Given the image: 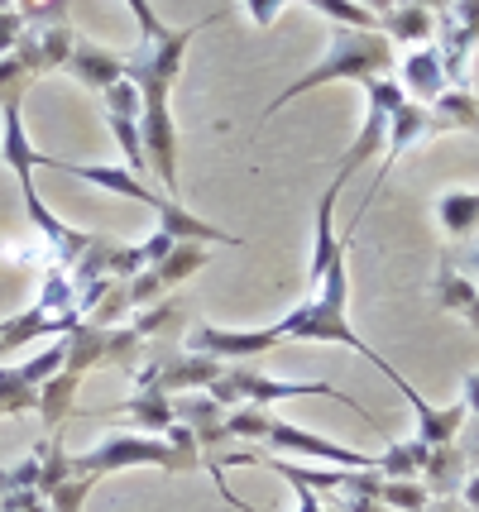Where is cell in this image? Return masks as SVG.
<instances>
[{
	"label": "cell",
	"instance_id": "22",
	"mask_svg": "<svg viewBox=\"0 0 479 512\" xmlns=\"http://www.w3.org/2000/svg\"><path fill=\"white\" fill-rule=\"evenodd\" d=\"M479 297V283H470V278H460L456 268H441L436 273V302H441V312H470Z\"/></svg>",
	"mask_w": 479,
	"mask_h": 512
},
{
	"label": "cell",
	"instance_id": "28",
	"mask_svg": "<svg viewBox=\"0 0 479 512\" xmlns=\"http://www.w3.org/2000/svg\"><path fill=\"white\" fill-rule=\"evenodd\" d=\"M24 24H29V20H24L20 10H0V58H10V53H15Z\"/></svg>",
	"mask_w": 479,
	"mask_h": 512
},
{
	"label": "cell",
	"instance_id": "4",
	"mask_svg": "<svg viewBox=\"0 0 479 512\" xmlns=\"http://www.w3.org/2000/svg\"><path fill=\"white\" fill-rule=\"evenodd\" d=\"M211 398L221 402V407H269V402H283V398H336L345 402L355 417H365V426H379L374 417H369L365 407L355 398H345L341 388H331V383H283V379H264L259 369H250V364H226V374L211 383Z\"/></svg>",
	"mask_w": 479,
	"mask_h": 512
},
{
	"label": "cell",
	"instance_id": "5",
	"mask_svg": "<svg viewBox=\"0 0 479 512\" xmlns=\"http://www.w3.org/2000/svg\"><path fill=\"white\" fill-rule=\"evenodd\" d=\"M68 345V369L72 374H87L96 364H115L125 374L139 369V350H144V335L135 326H96V321H82L77 331L63 335Z\"/></svg>",
	"mask_w": 479,
	"mask_h": 512
},
{
	"label": "cell",
	"instance_id": "8",
	"mask_svg": "<svg viewBox=\"0 0 479 512\" xmlns=\"http://www.w3.org/2000/svg\"><path fill=\"white\" fill-rule=\"evenodd\" d=\"M197 355H211V359H226V364H245V359H259L278 350L283 340H278L274 326H264V331H221V326H202V331H192L187 340Z\"/></svg>",
	"mask_w": 479,
	"mask_h": 512
},
{
	"label": "cell",
	"instance_id": "23",
	"mask_svg": "<svg viewBox=\"0 0 479 512\" xmlns=\"http://www.w3.org/2000/svg\"><path fill=\"white\" fill-rule=\"evenodd\" d=\"M379 503H388L393 512H427L432 489L422 479H384V498Z\"/></svg>",
	"mask_w": 479,
	"mask_h": 512
},
{
	"label": "cell",
	"instance_id": "9",
	"mask_svg": "<svg viewBox=\"0 0 479 512\" xmlns=\"http://www.w3.org/2000/svg\"><path fill=\"white\" fill-rule=\"evenodd\" d=\"M72 48H77V34H72L68 24H24L15 58L39 77V72H53V67H68Z\"/></svg>",
	"mask_w": 479,
	"mask_h": 512
},
{
	"label": "cell",
	"instance_id": "15",
	"mask_svg": "<svg viewBox=\"0 0 479 512\" xmlns=\"http://www.w3.org/2000/svg\"><path fill=\"white\" fill-rule=\"evenodd\" d=\"M465 479H470V465H465V455H460L456 441H451V446H432L427 469H422V484L432 489V498H460Z\"/></svg>",
	"mask_w": 479,
	"mask_h": 512
},
{
	"label": "cell",
	"instance_id": "6",
	"mask_svg": "<svg viewBox=\"0 0 479 512\" xmlns=\"http://www.w3.org/2000/svg\"><path fill=\"white\" fill-rule=\"evenodd\" d=\"M226 374V359H211V355H159L149 364H139L135 374V388L139 393H168V398H183V393H211V383Z\"/></svg>",
	"mask_w": 479,
	"mask_h": 512
},
{
	"label": "cell",
	"instance_id": "25",
	"mask_svg": "<svg viewBox=\"0 0 479 512\" xmlns=\"http://www.w3.org/2000/svg\"><path fill=\"white\" fill-rule=\"evenodd\" d=\"M96 489L92 474H72V479H63L58 489L48 493V503H53V512H82V498Z\"/></svg>",
	"mask_w": 479,
	"mask_h": 512
},
{
	"label": "cell",
	"instance_id": "36",
	"mask_svg": "<svg viewBox=\"0 0 479 512\" xmlns=\"http://www.w3.org/2000/svg\"><path fill=\"white\" fill-rule=\"evenodd\" d=\"M475 273H479V249H475Z\"/></svg>",
	"mask_w": 479,
	"mask_h": 512
},
{
	"label": "cell",
	"instance_id": "33",
	"mask_svg": "<svg viewBox=\"0 0 479 512\" xmlns=\"http://www.w3.org/2000/svg\"><path fill=\"white\" fill-rule=\"evenodd\" d=\"M408 5H422V10H432V15H446V10H451V0H408Z\"/></svg>",
	"mask_w": 479,
	"mask_h": 512
},
{
	"label": "cell",
	"instance_id": "29",
	"mask_svg": "<svg viewBox=\"0 0 479 512\" xmlns=\"http://www.w3.org/2000/svg\"><path fill=\"white\" fill-rule=\"evenodd\" d=\"M456 446H460V455H465V465L479 469V417H465V426H460V436H456Z\"/></svg>",
	"mask_w": 479,
	"mask_h": 512
},
{
	"label": "cell",
	"instance_id": "32",
	"mask_svg": "<svg viewBox=\"0 0 479 512\" xmlns=\"http://www.w3.org/2000/svg\"><path fill=\"white\" fill-rule=\"evenodd\" d=\"M427 512H470V508H465L460 498H432V503H427Z\"/></svg>",
	"mask_w": 479,
	"mask_h": 512
},
{
	"label": "cell",
	"instance_id": "26",
	"mask_svg": "<svg viewBox=\"0 0 479 512\" xmlns=\"http://www.w3.org/2000/svg\"><path fill=\"white\" fill-rule=\"evenodd\" d=\"M29 82H34V72H29L15 53H10V58H0V101H5V96H24Z\"/></svg>",
	"mask_w": 479,
	"mask_h": 512
},
{
	"label": "cell",
	"instance_id": "7",
	"mask_svg": "<svg viewBox=\"0 0 479 512\" xmlns=\"http://www.w3.org/2000/svg\"><path fill=\"white\" fill-rule=\"evenodd\" d=\"M264 446L283 450V455H307V460H321V465H331V469H379L384 465L379 455L345 450V446H336V441H326V436H312V431H302V426L283 422V417H274L269 436H264Z\"/></svg>",
	"mask_w": 479,
	"mask_h": 512
},
{
	"label": "cell",
	"instance_id": "21",
	"mask_svg": "<svg viewBox=\"0 0 479 512\" xmlns=\"http://www.w3.org/2000/svg\"><path fill=\"white\" fill-rule=\"evenodd\" d=\"M436 216H441V225L451 230V235H470L479 225V192H441V201H436Z\"/></svg>",
	"mask_w": 479,
	"mask_h": 512
},
{
	"label": "cell",
	"instance_id": "34",
	"mask_svg": "<svg viewBox=\"0 0 479 512\" xmlns=\"http://www.w3.org/2000/svg\"><path fill=\"white\" fill-rule=\"evenodd\" d=\"M355 5H365V10H374V15H388L398 0H355Z\"/></svg>",
	"mask_w": 479,
	"mask_h": 512
},
{
	"label": "cell",
	"instance_id": "11",
	"mask_svg": "<svg viewBox=\"0 0 479 512\" xmlns=\"http://www.w3.org/2000/svg\"><path fill=\"white\" fill-rule=\"evenodd\" d=\"M341 192H345V178H336L317 201V240H312V268H307V288L312 292L321 288L326 268L345 254V245L336 240V201H341Z\"/></svg>",
	"mask_w": 479,
	"mask_h": 512
},
{
	"label": "cell",
	"instance_id": "12",
	"mask_svg": "<svg viewBox=\"0 0 479 512\" xmlns=\"http://www.w3.org/2000/svg\"><path fill=\"white\" fill-rule=\"evenodd\" d=\"M403 91H408V101H417V106H436L441 101V91L451 87L446 82V63H441V48L436 44H422L412 48L408 58H403Z\"/></svg>",
	"mask_w": 479,
	"mask_h": 512
},
{
	"label": "cell",
	"instance_id": "18",
	"mask_svg": "<svg viewBox=\"0 0 479 512\" xmlns=\"http://www.w3.org/2000/svg\"><path fill=\"white\" fill-rule=\"evenodd\" d=\"M77 383H82V374L63 369V374H53V379L39 388V417H44V436H58V426L68 422L72 398H77Z\"/></svg>",
	"mask_w": 479,
	"mask_h": 512
},
{
	"label": "cell",
	"instance_id": "20",
	"mask_svg": "<svg viewBox=\"0 0 479 512\" xmlns=\"http://www.w3.org/2000/svg\"><path fill=\"white\" fill-rule=\"evenodd\" d=\"M427 455H432V446L427 441H393V446L379 455L384 465H379V474L384 479H422V469H427Z\"/></svg>",
	"mask_w": 479,
	"mask_h": 512
},
{
	"label": "cell",
	"instance_id": "27",
	"mask_svg": "<svg viewBox=\"0 0 479 512\" xmlns=\"http://www.w3.org/2000/svg\"><path fill=\"white\" fill-rule=\"evenodd\" d=\"M125 5L135 10V20H139V39H163V34L173 29V24H163V20H159V10H154L149 0H125Z\"/></svg>",
	"mask_w": 479,
	"mask_h": 512
},
{
	"label": "cell",
	"instance_id": "14",
	"mask_svg": "<svg viewBox=\"0 0 479 512\" xmlns=\"http://www.w3.org/2000/svg\"><path fill=\"white\" fill-rule=\"evenodd\" d=\"M68 72L82 87H92L106 96L115 82H125V53H111V48H96V44H82V39H77V48H72V58H68Z\"/></svg>",
	"mask_w": 479,
	"mask_h": 512
},
{
	"label": "cell",
	"instance_id": "16",
	"mask_svg": "<svg viewBox=\"0 0 479 512\" xmlns=\"http://www.w3.org/2000/svg\"><path fill=\"white\" fill-rule=\"evenodd\" d=\"M106 417H135V426H144V431H154V436H163L168 426L178 422V412H173V398L168 393H139L125 402H115Z\"/></svg>",
	"mask_w": 479,
	"mask_h": 512
},
{
	"label": "cell",
	"instance_id": "30",
	"mask_svg": "<svg viewBox=\"0 0 479 512\" xmlns=\"http://www.w3.org/2000/svg\"><path fill=\"white\" fill-rule=\"evenodd\" d=\"M460 402L470 407V417H479V374H465V388H460Z\"/></svg>",
	"mask_w": 479,
	"mask_h": 512
},
{
	"label": "cell",
	"instance_id": "2",
	"mask_svg": "<svg viewBox=\"0 0 479 512\" xmlns=\"http://www.w3.org/2000/svg\"><path fill=\"white\" fill-rule=\"evenodd\" d=\"M388 72H393V39H388V34H379V29H345V24H336V29H331V39H326L321 63L307 67L297 82H288V87L278 91L274 101L264 106L259 120L278 115L288 101L326 87V82H369V77H388Z\"/></svg>",
	"mask_w": 479,
	"mask_h": 512
},
{
	"label": "cell",
	"instance_id": "3",
	"mask_svg": "<svg viewBox=\"0 0 479 512\" xmlns=\"http://www.w3.org/2000/svg\"><path fill=\"white\" fill-rule=\"evenodd\" d=\"M125 465H154L168 469V474H197L202 460H192L173 441H159V436H135V431H111L106 441L87 455H72V474H92V479H106Z\"/></svg>",
	"mask_w": 479,
	"mask_h": 512
},
{
	"label": "cell",
	"instance_id": "10",
	"mask_svg": "<svg viewBox=\"0 0 479 512\" xmlns=\"http://www.w3.org/2000/svg\"><path fill=\"white\" fill-rule=\"evenodd\" d=\"M436 130H441V125H436L432 106H417V101H408L403 111H393V120H388V149H384V163H379V178H374V187H369V197H374V192L388 182V173H393L398 154H403V149H412L417 139L436 134Z\"/></svg>",
	"mask_w": 479,
	"mask_h": 512
},
{
	"label": "cell",
	"instance_id": "31",
	"mask_svg": "<svg viewBox=\"0 0 479 512\" xmlns=\"http://www.w3.org/2000/svg\"><path fill=\"white\" fill-rule=\"evenodd\" d=\"M460 503L470 512H479V469H470V479H465V489H460Z\"/></svg>",
	"mask_w": 479,
	"mask_h": 512
},
{
	"label": "cell",
	"instance_id": "1",
	"mask_svg": "<svg viewBox=\"0 0 479 512\" xmlns=\"http://www.w3.org/2000/svg\"><path fill=\"white\" fill-rule=\"evenodd\" d=\"M216 15H206L197 24H183V29H168L163 39H139L135 53H125V77L139 87V134H144V154H149V168H154V182L163 192H173L178 201V130H173V111H168V96H173V82L183 72V58L192 39L202 34Z\"/></svg>",
	"mask_w": 479,
	"mask_h": 512
},
{
	"label": "cell",
	"instance_id": "24",
	"mask_svg": "<svg viewBox=\"0 0 479 512\" xmlns=\"http://www.w3.org/2000/svg\"><path fill=\"white\" fill-rule=\"evenodd\" d=\"M178 316H183V307L168 297V302H159V307H144L135 321V331L149 340V335H163V331H178Z\"/></svg>",
	"mask_w": 479,
	"mask_h": 512
},
{
	"label": "cell",
	"instance_id": "35",
	"mask_svg": "<svg viewBox=\"0 0 479 512\" xmlns=\"http://www.w3.org/2000/svg\"><path fill=\"white\" fill-rule=\"evenodd\" d=\"M465 321H470V326H475V331H479V297H475V307L465 312Z\"/></svg>",
	"mask_w": 479,
	"mask_h": 512
},
{
	"label": "cell",
	"instance_id": "19",
	"mask_svg": "<svg viewBox=\"0 0 479 512\" xmlns=\"http://www.w3.org/2000/svg\"><path fill=\"white\" fill-rule=\"evenodd\" d=\"M432 115H436V125H441V130H470V134H479V101H475V91L446 87V91H441V101L432 106Z\"/></svg>",
	"mask_w": 479,
	"mask_h": 512
},
{
	"label": "cell",
	"instance_id": "13",
	"mask_svg": "<svg viewBox=\"0 0 479 512\" xmlns=\"http://www.w3.org/2000/svg\"><path fill=\"white\" fill-rule=\"evenodd\" d=\"M173 412H178V422L183 426H192L197 431V446L211 455L216 446H226V441H235L230 436V426H226V412L230 407H221V402L211 398H173Z\"/></svg>",
	"mask_w": 479,
	"mask_h": 512
},
{
	"label": "cell",
	"instance_id": "17",
	"mask_svg": "<svg viewBox=\"0 0 479 512\" xmlns=\"http://www.w3.org/2000/svg\"><path fill=\"white\" fill-rule=\"evenodd\" d=\"M379 29H384L393 44H427V39L436 34V15L432 10H422V5L398 0L388 15H379Z\"/></svg>",
	"mask_w": 479,
	"mask_h": 512
}]
</instances>
